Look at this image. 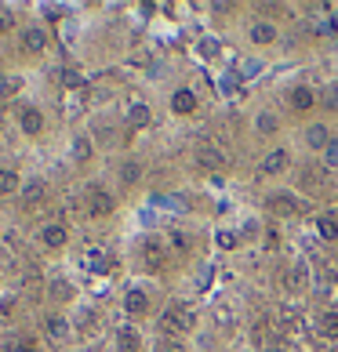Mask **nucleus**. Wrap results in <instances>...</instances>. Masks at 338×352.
I'll return each mask as SVG.
<instances>
[{
    "instance_id": "nucleus-1",
    "label": "nucleus",
    "mask_w": 338,
    "mask_h": 352,
    "mask_svg": "<svg viewBox=\"0 0 338 352\" xmlns=\"http://www.w3.org/2000/svg\"><path fill=\"white\" fill-rule=\"evenodd\" d=\"M193 327H197V309H189V305L164 309V316H160V334L164 338H182V334H189Z\"/></svg>"
},
{
    "instance_id": "nucleus-2",
    "label": "nucleus",
    "mask_w": 338,
    "mask_h": 352,
    "mask_svg": "<svg viewBox=\"0 0 338 352\" xmlns=\"http://www.w3.org/2000/svg\"><path fill=\"white\" fill-rule=\"evenodd\" d=\"M84 204H87V218H95V221L109 218V214L116 211L113 192H109L106 186H98V182H91V186L84 189Z\"/></svg>"
},
{
    "instance_id": "nucleus-3",
    "label": "nucleus",
    "mask_w": 338,
    "mask_h": 352,
    "mask_svg": "<svg viewBox=\"0 0 338 352\" xmlns=\"http://www.w3.org/2000/svg\"><path fill=\"white\" fill-rule=\"evenodd\" d=\"M266 207H269L273 218H298V214L306 211V200L298 197V192L277 189V192H269V197H266Z\"/></svg>"
},
{
    "instance_id": "nucleus-4",
    "label": "nucleus",
    "mask_w": 338,
    "mask_h": 352,
    "mask_svg": "<svg viewBox=\"0 0 338 352\" xmlns=\"http://www.w3.org/2000/svg\"><path fill=\"white\" fill-rule=\"evenodd\" d=\"M302 186L309 189V192H328L331 189V171L324 164H309V167H302Z\"/></svg>"
},
{
    "instance_id": "nucleus-5",
    "label": "nucleus",
    "mask_w": 338,
    "mask_h": 352,
    "mask_svg": "<svg viewBox=\"0 0 338 352\" xmlns=\"http://www.w3.org/2000/svg\"><path fill=\"white\" fill-rule=\"evenodd\" d=\"M36 236H41V243L47 247V251H62V247L70 243V229L62 226V221H47V226H41Z\"/></svg>"
},
{
    "instance_id": "nucleus-6",
    "label": "nucleus",
    "mask_w": 338,
    "mask_h": 352,
    "mask_svg": "<svg viewBox=\"0 0 338 352\" xmlns=\"http://www.w3.org/2000/svg\"><path fill=\"white\" fill-rule=\"evenodd\" d=\"M19 131H22L25 138L44 135V113L36 109V106H22V109H19Z\"/></svg>"
},
{
    "instance_id": "nucleus-7",
    "label": "nucleus",
    "mask_w": 338,
    "mask_h": 352,
    "mask_svg": "<svg viewBox=\"0 0 338 352\" xmlns=\"http://www.w3.org/2000/svg\"><path fill=\"white\" fill-rule=\"evenodd\" d=\"M164 251H167V243L160 236H149L146 243H142V265H146L149 272H160L164 269Z\"/></svg>"
},
{
    "instance_id": "nucleus-8",
    "label": "nucleus",
    "mask_w": 338,
    "mask_h": 352,
    "mask_svg": "<svg viewBox=\"0 0 338 352\" xmlns=\"http://www.w3.org/2000/svg\"><path fill=\"white\" fill-rule=\"evenodd\" d=\"M44 334L51 338V342H70V338H73V323L62 316V312H47V316H44Z\"/></svg>"
},
{
    "instance_id": "nucleus-9",
    "label": "nucleus",
    "mask_w": 338,
    "mask_h": 352,
    "mask_svg": "<svg viewBox=\"0 0 338 352\" xmlns=\"http://www.w3.org/2000/svg\"><path fill=\"white\" fill-rule=\"evenodd\" d=\"M19 197H22V207H25V211H33V207H41V204L47 200V186H44V178H30V182L22 186V192H19Z\"/></svg>"
},
{
    "instance_id": "nucleus-10",
    "label": "nucleus",
    "mask_w": 338,
    "mask_h": 352,
    "mask_svg": "<svg viewBox=\"0 0 338 352\" xmlns=\"http://www.w3.org/2000/svg\"><path fill=\"white\" fill-rule=\"evenodd\" d=\"M288 164H291V153H288V149H273V153H266V160H262V167H258V175L273 178V175L288 171Z\"/></svg>"
},
{
    "instance_id": "nucleus-11",
    "label": "nucleus",
    "mask_w": 338,
    "mask_h": 352,
    "mask_svg": "<svg viewBox=\"0 0 338 352\" xmlns=\"http://www.w3.org/2000/svg\"><path fill=\"white\" fill-rule=\"evenodd\" d=\"M302 142L309 149H328L331 142H335V135H331V127L328 124H309L306 127V135H302Z\"/></svg>"
},
{
    "instance_id": "nucleus-12",
    "label": "nucleus",
    "mask_w": 338,
    "mask_h": 352,
    "mask_svg": "<svg viewBox=\"0 0 338 352\" xmlns=\"http://www.w3.org/2000/svg\"><path fill=\"white\" fill-rule=\"evenodd\" d=\"M197 95H193V87H178L175 95H171V113H178V116H193L197 113Z\"/></svg>"
},
{
    "instance_id": "nucleus-13",
    "label": "nucleus",
    "mask_w": 338,
    "mask_h": 352,
    "mask_svg": "<svg viewBox=\"0 0 338 352\" xmlns=\"http://www.w3.org/2000/svg\"><path fill=\"white\" fill-rule=\"evenodd\" d=\"M288 106H291L295 113H309V109L317 106V95H313V91H309L306 84H298V87L288 91Z\"/></svg>"
},
{
    "instance_id": "nucleus-14",
    "label": "nucleus",
    "mask_w": 338,
    "mask_h": 352,
    "mask_svg": "<svg viewBox=\"0 0 338 352\" xmlns=\"http://www.w3.org/2000/svg\"><path fill=\"white\" fill-rule=\"evenodd\" d=\"M248 36H251V44H258V47H266V44H273L277 41V25L273 22H266V19H258V22H251V30H248Z\"/></svg>"
},
{
    "instance_id": "nucleus-15",
    "label": "nucleus",
    "mask_w": 338,
    "mask_h": 352,
    "mask_svg": "<svg viewBox=\"0 0 338 352\" xmlns=\"http://www.w3.org/2000/svg\"><path fill=\"white\" fill-rule=\"evenodd\" d=\"M22 47L30 51V55H41V51H47V33L41 30V25H30V30H22Z\"/></svg>"
},
{
    "instance_id": "nucleus-16",
    "label": "nucleus",
    "mask_w": 338,
    "mask_h": 352,
    "mask_svg": "<svg viewBox=\"0 0 338 352\" xmlns=\"http://www.w3.org/2000/svg\"><path fill=\"white\" fill-rule=\"evenodd\" d=\"M124 312L127 316H146L149 312V294L146 291H127L124 294Z\"/></svg>"
},
{
    "instance_id": "nucleus-17",
    "label": "nucleus",
    "mask_w": 338,
    "mask_h": 352,
    "mask_svg": "<svg viewBox=\"0 0 338 352\" xmlns=\"http://www.w3.org/2000/svg\"><path fill=\"white\" fill-rule=\"evenodd\" d=\"M197 164L204 167V171H222L226 156H222V149H215V146H204V149H197Z\"/></svg>"
},
{
    "instance_id": "nucleus-18",
    "label": "nucleus",
    "mask_w": 338,
    "mask_h": 352,
    "mask_svg": "<svg viewBox=\"0 0 338 352\" xmlns=\"http://www.w3.org/2000/svg\"><path fill=\"white\" fill-rule=\"evenodd\" d=\"M116 352H142V334L135 327H120L116 331Z\"/></svg>"
},
{
    "instance_id": "nucleus-19",
    "label": "nucleus",
    "mask_w": 338,
    "mask_h": 352,
    "mask_svg": "<svg viewBox=\"0 0 338 352\" xmlns=\"http://www.w3.org/2000/svg\"><path fill=\"white\" fill-rule=\"evenodd\" d=\"M73 283H66V280H47V298H51V302H73Z\"/></svg>"
},
{
    "instance_id": "nucleus-20",
    "label": "nucleus",
    "mask_w": 338,
    "mask_h": 352,
    "mask_svg": "<svg viewBox=\"0 0 338 352\" xmlns=\"http://www.w3.org/2000/svg\"><path fill=\"white\" fill-rule=\"evenodd\" d=\"M15 192H22L19 171H11V167H0V197H15Z\"/></svg>"
},
{
    "instance_id": "nucleus-21",
    "label": "nucleus",
    "mask_w": 338,
    "mask_h": 352,
    "mask_svg": "<svg viewBox=\"0 0 338 352\" xmlns=\"http://www.w3.org/2000/svg\"><path fill=\"white\" fill-rule=\"evenodd\" d=\"M127 124H131L135 131H138V127H146V124H149V106H146L142 98H135L131 106H127Z\"/></svg>"
},
{
    "instance_id": "nucleus-22",
    "label": "nucleus",
    "mask_w": 338,
    "mask_h": 352,
    "mask_svg": "<svg viewBox=\"0 0 338 352\" xmlns=\"http://www.w3.org/2000/svg\"><path fill=\"white\" fill-rule=\"evenodd\" d=\"M255 131H258V135H277V131H280V116L269 113V109H262V113L255 116Z\"/></svg>"
},
{
    "instance_id": "nucleus-23",
    "label": "nucleus",
    "mask_w": 338,
    "mask_h": 352,
    "mask_svg": "<svg viewBox=\"0 0 338 352\" xmlns=\"http://www.w3.org/2000/svg\"><path fill=\"white\" fill-rule=\"evenodd\" d=\"M317 229H320L324 240H338V211H324L317 218Z\"/></svg>"
},
{
    "instance_id": "nucleus-24",
    "label": "nucleus",
    "mask_w": 338,
    "mask_h": 352,
    "mask_svg": "<svg viewBox=\"0 0 338 352\" xmlns=\"http://www.w3.org/2000/svg\"><path fill=\"white\" fill-rule=\"evenodd\" d=\"M70 149H73V160H76V164H87L91 153H95V146H91V135H76Z\"/></svg>"
},
{
    "instance_id": "nucleus-25",
    "label": "nucleus",
    "mask_w": 338,
    "mask_h": 352,
    "mask_svg": "<svg viewBox=\"0 0 338 352\" xmlns=\"http://www.w3.org/2000/svg\"><path fill=\"white\" fill-rule=\"evenodd\" d=\"M19 87H22V76L0 73V102H4V98H11V95H19Z\"/></svg>"
},
{
    "instance_id": "nucleus-26",
    "label": "nucleus",
    "mask_w": 338,
    "mask_h": 352,
    "mask_svg": "<svg viewBox=\"0 0 338 352\" xmlns=\"http://www.w3.org/2000/svg\"><path fill=\"white\" fill-rule=\"evenodd\" d=\"M215 243L222 247V251H233V247L240 243V236H237V232H233V229H218V236H215Z\"/></svg>"
},
{
    "instance_id": "nucleus-27",
    "label": "nucleus",
    "mask_w": 338,
    "mask_h": 352,
    "mask_svg": "<svg viewBox=\"0 0 338 352\" xmlns=\"http://www.w3.org/2000/svg\"><path fill=\"white\" fill-rule=\"evenodd\" d=\"M153 352H186V345H182L178 338H164V334H160V342L153 345Z\"/></svg>"
},
{
    "instance_id": "nucleus-28",
    "label": "nucleus",
    "mask_w": 338,
    "mask_h": 352,
    "mask_svg": "<svg viewBox=\"0 0 338 352\" xmlns=\"http://www.w3.org/2000/svg\"><path fill=\"white\" fill-rule=\"evenodd\" d=\"M320 327H324V334H328V338H338V312H324Z\"/></svg>"
},
{
    "instance_id": "nucleus-29",
    "label": "nucleus",
    "mask_w": 338,
    "mask_h": 352,
    "mask_svg": "<svg viewBox=\"0 0 338 352\" xmlns=\"http://www.w3.org/2000/svg\"><path fill=\"white\" fill-rule=\"evenodd\" d=\"M124 182H127V186H131V182H138L142 178V167H138V160H124Z\"/></svg>"
},
{
    "instance_id": "nucleus-30",
    "label": "nucleus",
    "mask_w": 338,
    "mask_h": 352,
    "mask_svg": "<svg viewBox=\"0 0 338 352\" xmlns=\"http://www.w3.org/2000/svg\"><path fill=\"white\" fill-rule=\"evenodd\" d=\"M324 167H328V171H335V167H338V138L331 142L328 149H324Z\"/></svg>"
},
{
    "instance_id": "nucleus-31",
    "label": "nucleus",
    "mask_w": 338,
    "mask_h": 352,
    "mask_svg": "<svg viewBox=\"0 0 338 352\" xmlns=\"http://www.w3.org/2000/svg\"><path fill=\"white\" fill-rule=\"evenodd\" d=\"M164 243H171L175 251H189V240L182 236V232H175V229H171V232H167V236H164Z\"/></svg>"
},
{
    "instance_id": "nucleus-32",
    "label": "nucleus",
    "mask_w": 338,
    "mask_h": 352,
    "mask_svg": "<svg viewBox=\"0 0 338 352\" xmlns=\"http://www.w3.org/2000/svg\"><path fill=\"white\" fill-rule=\"evenodd\" d=\"M8 30H15V11L0 8V33H8Z\"/></svg>"
},
{
    "instance_id": "nucleus-33",
    "label": "nucleus",
    "mask_w": 338,
    "mask_h": 352,
    "mask_svg": "<svg viewBox=\"0 0 338 352\" xmlns=\"http://www.w3.org/2000/svg\"><path fill=\"white\" fill-rule=\"evenodd\" d=\"M62 84H66V87H81V84H84V76L76 73V69H62Z\"/></svg>"
},
{
    "instance_id": "nucleus-34",
    "label": "nucleus",
    "mask_w": 338,
    "mask_h": 352,
    "mask_svg": "<svg viewBox=\"0 0 338 352\" xmlns=\"http://www.w3.org/2000/svg\"><path fill=\"white\" fill-rule=\"evenodd\" d=\"M11 352H36V345L30 342V338H19V342L11 345Z\"/></svg>"
},
{
    "instance_id": "nucleus-35",
    "label": "nucleus",
    "mask_w": 338,
    "mask_h": 352,
    "mask_svg": "<svg viewBox=\"0 0 338 352\" xmlns=\"http://www.w3.org/2000/svg\"><path fill=\"white\" fill-rule=\"evenodd\" d=\"M11 312H15V298H0V316H11Z\"/></svg>"
},
{
    "instance_id": "nucleus-36",
    "label": "nucleus",
    "mask_w": 338,
    "mask_h": 352,
    "mask_svg": "<svg viewBox=\"0 0 338 352\" xmlns=\"http://www.w3.org/2000/svg\"><path fill=\"white\" fill-rule=\"evenodd\" d=\"M324 109H338V91H335V87L324 95Z\"/></svg>"
},
{
    "instance_id": "nucleus-37",
    "label": "nucleus",
    "mask_w": 338,
    "mask_h": 352,
    "mask_svg": "<svg viewBox=\"0 0 338 352\" xmlns=\"http://www.w3.org/2000/svg\"><path fill=\"white\" fill-rule=\"evenodd\" d=\"M258 69H262V62H244V66H240L244 76H251V73H258Z\"/></svg>"
},
{
    "instance_id": "nucleus-38",
    "label": "nucleus",
    "mask_w": 338,
    "mask_h": 352,
    "mask_svg": "<svg viewBox=\"0 0 338 352\" xmlns=\"http://www.w3.org/2000/svg\"><path fill=\"white\" fill-rule=\"evenodd\" d=\"M277 243H280V236H277V229H269V232H266V247H269V251H273V247H277Z\"/></svg>"
}]
</instances>
